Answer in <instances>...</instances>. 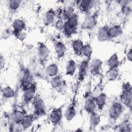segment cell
Segmentation results:
<instances>
[{"label": "cell", "mask_w": 132, "mask_h": 132, "mask_svg": "<svg viewBox=\"0 0 132 132\" xmlns=\"http://www.w3.org/2000/svg\"><path fill=\"white\" fill-rule=\"evenodd\" d=\"M79 25V15L75 12L68 20L64 21L62 24V31L67 38L72 37L78 31Z\"/></svg>", "instance_id": "6da1fadb"}, {"label": "cell", "mask_w": 132, "mask_h": 132, "mask_svg": "<svg viewBox=\"0 0 132 132\" xmlns=\"http://www.w3.org/2000/svg\"><path fill=\"white\" fill-rule=\"evenodd\" d=\"M119 101L122 105L129 109H131L132 104V89L129 82H124L121 86V92L119 95Z\"/></svg>", "instance_id": "7a4b0ae2"}, {"label": "cell", "mask_w": 132, "mask_h": 132, "mask_svg": "<svg viewBox=\"0 0 132 132\" xmlns=\"http://www.w3.org/2000/svg\"><path fill=\"white\" fill-rule=\"evenodd\" d=\"M18 81L20 89L24 91L25 89L30 86L35 81L34 76L28 68H22L19 73Z\"/></svg>", "instance_id": "3957f363"}, {"label": "cell", "mask_w": 132, "mask_h": 132, "mask_svg": "<svg viewBox=\"0 0 132 132\" xmlns=\"http://www.w3.org/2000/svg\"><path fill=\"white\" fill-rule=\"evenodd\" d=\"M98 18V11L97 10L86 14L81 25V29L86 30L93 29L97 24Z\"/></svg>", "instance_id": "277c9868"}, {"label": "cell", "mask_w": 132, "mask_h": 132, "mask_svg": "<svg viewBox=\"0 0 132 132\" xmlns=\"http://www.w3.org/2000/svg\"><path fill=\"white\" fill-rule=\"evenodd\" d=\"M90 61V60L85 59L82 60L78 65L76 78L77 87L80 86V85L84 81L89 73Z\"/></svg>", "instance_id": "5b68a950"}, {"label": "cell", "mask_w": 132, "mask_h": 132, "mask_svg": "<svg viewBox=\"0 0 132 132\" xmlns=\"http://www.w3.org/2000/svg\"><path fill=\"white\" fill-rule=\"evenodd\" d=\"M33 113L38 118L44 116L46 113V108L45 102L41 97L37 95L32 101Z\"/></svg>", "instance_id": "8992f818"}, {"label": "cell", "mask_w": 132, "mask_h": 132, "mask_svg": "<svg viewBox=\"0 0 132 132\" xmlns=\"http://www.w3.org/2000/svg\"><path fill=\"white\" fill-rule=\"evenodd\" d=\"M37 57L39 63L44 65L48 60L50 55V50L43 42L39 41L37 43Z\"/></svg>", "instance_id": "52a82bcc"}, {"label": "cell", "mask_w": 132, "mask_h": 132, "mask_svg": "<svg viewBox=\"0 0 132 132\" xmlns=\"http://www.w3.org/2000/svg\"><path fill=\"white\" fill-rule=\"evenodd\" d=\"M124 106L119 101L112 103L108 110V117L110 120L114 122L118 120L123 113Z\"/></svg>", "instance_id": "ba28073f"}, {"label": "cell", "mask_w": 132, "mask_h": 132, "mask_svg": "<svg viewBox=\"0 0 132 132\" xmlns=\"http://www.w3.org/2000/svg\"><path fill=\"white\" fill-rule=\"evenodd\" d=\"M63 107L64 105H62L51 111L48 116V120L53 126L56 127L61 124L64 116Z\"/></svg>", "instance_id": "9c48e42d"}, {"label": "cell", "mask_w": 132, "mask_h": 132, "mask_svg": "<svg viewBox=\"0 0 132 132\" xmlns=\"http://www.w3.org/2000/svg\"><path fill=\"white\" fill-rule=\"evenodd\" d=\"M51 87L61 94H64L67 91V85L65 80L60 74L52 77L50 80Z\"/></svg>", "instance_id": "30bf717a"}, {"label": "cell", "mask_w": 132, "mask_h": 132, "mask_svg": "<svg viewBox=\"0 0 132 132\" xmlns=\"http://www.w3.org/2000/svg\"><path fill=\"white\" fill-rule=\"evenodd\" d=\"M37 84L35 81L23 91L22 103L24 106H26L32 102L37 95Z\"/></svg>", "instance_id": "8fae6325"}, {"label": "cell", "mask_w": 132, "mask_h": 132, "mask_svg": "<svg viewBox=\"0 0 132 132\" xmlns=\"http://www.w3.org/2000/svg\"><path fill=\"white\" fill-rule=\"evenodd\" d=\"M77 100L76 94L74 95L71 103L67 106L65 110L64 111V117L68 122L72 121L77 114Z\"/></svg>", "instance_id": "7c38bea8"}, {"label": "cell", "mask_w": 132, "mask_h": 132, "mask_svg": "<svg viewBox=\"0 0 132 132\" xmlns=\"http://www.w3.org/2000/svg\"><path fill=\"white\" fill-rule=\"evenodd\" d=\"M79 11L85 14H87L91 12V10L97 4V1L93 0H81L75 1Z\"/></svg>", "instance_id": "4fadbf2b"}, {"label": "cell", "mask_w": 132, "mask_h": 132, "mask_svg": "<svg viewBox=\"0 0 132 132\" xmlns=\"http://www.w3.org/2000/svg\"><path fill=\"white\" fill-rule=\"evenodd\" d=\"M103 62L99 58L91 59L89 63V73L92 76L102 75Z\"/></svg>", "instance_id": "5bb4252c"}, {"label": "cell", "mask_w": 132, "mask_h": 132, "mask_svg": "<svg viewBox=\"0 0 132 132\" xmlns=\"http://www.w3.org/2000/svg\"><path fill=\"white\" fill-rule=\"evenodd\" d=\"M54 47L57 58L60 60L64 58L67 53V47L61 41L55 40L54 42Z\"/></svg>", "instance_id": "9a60e30c"}, {"label": "cell", "mask_w": 132, "mask_h": 132, "mask_svg": "<svg viewBox=\"0 0 132 132\" xmlns=\"http://www.w3.org/2000/svg\"><path fill=\"white\" fill-rule=\"evenodd\" d=\"M56 11L53 8L48 9L44 14L43 16V24L47 27L54 24L56 19Z\"/></svg>", "instance_id": "2e32d148"}, {"label": "cell", "mask_w": 132, "mask_h": 132, "mask_svg": "<svg viewBox=\"0 0 132 132\" xmlns=\"http://www.w3.org/2000/svg\"><path fill=\"white\" fill-rule=\"evenodd\" d=\"M38 118L32 113L30 114H26L20 125L23 130H25L30 128L34 122Z\"/></svg>", "instance_id": "e0dca14e"}, {"label": "cell", "mask_w": 132, "mask_h": 132, "mask_svg": "<svg viewBox=\"0 0 132 132\" xmlns=\"http://www.w3.org/2000/svg\"><path fill=\"white\" fill-rule=\"evenodd\" d=\"M123 33L122 27L120 24H114L111 26H109L108 35L109 39H114L121 36Z\"/></svg>", "instance_id": "ac0fdd59"}, {"label": "cell", "mask_w": 132, "mask_h": 132, "mask_svg": "<svg viewBox=\"0 0 132 132\" xmlns=\"http://www.w3.org/2000/svg\"><path fill=\"white\" fill-rule=\"evenodd\" d=\"M84 43L80 39H75L71 41V46L74 54L77 56H81Z\"/></svg>", "instance_id": "d6986e66"}, {"label": "cell", "mask_w": 132, "mask_h": 132, "mask_svg": "<svg viewBox=\"0 0 132 132\" xmlns=\"http://www.w3.org/2000/svg\"><path fill=\"white\" fill-rule=\"evenodd\" d=\"M108 28L109 26L105 25L98 29L96 33V38L98 42H105L110 40L108 35Z\"/></svg>", "instance_id": "ffe728a7"}, {"label": "cell", "mask_w": 132, "mask_h": 132, "mask_svg": "<svg viewBox=\"0 0 132 132\" xmlns=\"http://www.w3.org/2000/svg\"><path fill=\"white\" fill-rule=\"evenodd\" d=\"M101 122V117L100 114L95 111L89 114V128L92 130L95 129Z\"/></svg>", "instance_id": "44dd1931"}, {"label": "cell", "mask_w": 132, "mask_h": 132, "mask_svg": "<svg viewBox=\"0 0 132 132\" xmlns=\"http://www.w3.org/2000/svg\"><path fill=\"white\" fill-rule=\"evenodd\" d=\"M26 114L24 110L14 109L11 116V120L12 123L15 125H20Z\"/></svg>", "instance_id": "7402d4cb"}, {"label": "cell", "mask_w": 132, "mask_h": 132, "mask_svg": "<svg viewBox=\"0 0 132 132\" xmlns=\"http://www.w3.org/2000/svg\"><path fill=\"white\" fill-rule=\"evenodd\" d=\"M84 109L86 113L89 115L95 111L97 109L96 105L95 102L94 98L90 96L88 98L86 99L84 105Z\"/></svg>", "instance_id": "603a6c76"}, {"label": "cell", "mask_w": 132, "mask_h": 132, "mask_svg": "<svg viewBox=\"0 0 132 132\" xmlns=\"http://www.w3.org/2000/svg\"><path fill=\"white\" fill-rule=\"evenodd\" d=\"M77 68V65L76 61L72 58L69 59L67 61L65 65V74L67 76H73L75 74Z\"/></svg>", "instance_id": "cb8c5ba5"}, {"label": "cell", "mask_w": 132, "mask_h": 132, "mask_svg": "<svg viewBox=\"0 0 132 132\" xmlns=\"http://www.w3.org/2000/svg\"><path fill=\"white\" fill-rule=\"evenodd\" d=\"M12 31H25L27 28V25L25 21L20 18L15 19L12 23Z\"/></svg>", "instance_id": "d4e9b609"}, {"label": "cell", "mask_w": 132, "mask_h": 132, "mask_svg": "<svg viewBox=\"0 0 132 132\" xmlns=\"http://www.w3.org/2000/svg\"><path fill=\"white\" fill-rule=\"evenodd\" d=\"M94 98L97 109L102 111L105 108L107 101V95L105 92H102Z\"/></svg>", "instance_id": "484cf974"}, {"label": "cell", "mask_w": 132, "mask_h": 132, "mask_svg": "<svg viewBox=\"0 0 132 132\" xmlns=\"http://www.w3.org/2000/svg\"><path fill=\"white\" fill-rule=\"evenodd\" d=\"M59 68L58 65L55 62H52L48 64L45 68L46 75L52 78L59 74Z\"/></svg>", "instance_id": "4316f807"}, {"label": "cell", "mask_w": 132, "mask_h": 132, "mask_svg": "<svg viewBox=\"0 0 132 132\" xmlns=\"http://www.w3.org/2000/svg\"><path fill=\"white\" fill-rule=\"evenodd\" d=\"M120 61L117 53L112 54L108 59L107 64L109 69H117L119 68Z\"/></svg>", "instance_id": "83f0119b"}, {"label": "cell", "mask_w": 132, "mask_h": 132, "mask_svg": "<svg viewBox=\"0 0 132 132\" xmlns=\"http://www.w3.org/2000/svg\"><path fill=\"white\" fill-rule=\"evenodd\" d=\"M120 75L119 68L108 69L105 74V78L108 81H113L116 80Z\"/></svg>", "instance_id": "f1b7e54d"}, {"label": "cell", "mask_w": 132, "mask_h": 132, "mask_svg": "<svg viewBox=\"0 0 132 132\" xmlns=\"http://www.w3.org/2000/svg\"><path fill=\"white\" fill-rule=\"evenodd\" d=\"M1 94L4 100H9L15 96V92L12 87L9 86H6L2 88Z\"/></svg>", "instance_id": "f546056e"}, {"label": "cell", "mask_w": 132, "mask_h": 132, "mask_svg": "<svg viewBox=\"0 0 132 132\" xmlns=\"http://www.w3.org/2000/svg\"><path fill=\"white\" fill-rule=\"evenodd\" d=\"M93 54V48L91 44L89 43H86L84 44L82 55L85 57V59L89 60H91Z\"/></svg>", "instance_id": "4dcf8cb0"}, {"label": "cell", "mask_w": 132, "mask_h": 132, "mask_svg": "<svg viewBox=\"0 0 132 132\" xmlns=\"http://www.w3.org/2000/svg\"><path fill=\"white\" fill-rule=\"evenodd\" d=\"M103 79L101 78L98 82L94 87L93 89L91 92V96L95 98L101 93L103 92L104 85L103 84Z\"/></svg>", "instance_id": "1f68e13d"}, {"label": "cell", "mask_w": 132, "mask_h": 132, "mask_svg": "<svg viewBox=\"0 0 132 132\" xmlns=\"http://www.w3.org/2000/svg\"><path fill=\"white\" fill-rule=\"evenodd\" d=\"M74 13L75 11L74 7L72 5L67 6L62 9L61 19H62L64 21H65L70 16H71Z\"/></svg>", "instance_id": "d6a6232c"}, {"label": "cell", "mask_w": 132, "mask_h": 132, "mask_svg": "<svg viewBox=\"0 0 132 132\" xmlns=\"http://www.w3.org/2000/svg\"><path fill=\"white\" fill-rule=\"evenodd\" d=\"M22 1L20 0H10L8 1V8L10 12H15L20 7Z\"/></svg>", "instance_id": "836d02e7"}, {"label": "cell", "mask_w": 132, "mask_h": 132, "mask_svg": "<svg viewBox=\"0 0 132 132\" xmlns=\"http://www.w3.org/2000/svg\"><path fill=\"white\" fill-rule=\"evenodd\" d=\"M117 131H131V124L128 119L124 120L119 125L117 126Z\"/></svg>", "instance_id": "e575fe53"}, {"label": "cell", "mask_w": 132, "mask_h": 132, "mask_svg": "<svg viewBox=\"0 0 132 132\" xmlns=\"http://www.w3.org/2000/svg\"><path fill=\"white\" fill-rule=\"evenodd\" d=\"M12 34L14 36V37L20 41H24V40L27 37V34L25 31H12Z\"/></svg>", "instance_id": "d590c367"}, {"label": "cell", "mask_w": 132, "mask_h": 132, "mask_svg": "<svg viewBox=\"0 0 132 132\" xmlns=\"http://www.w3.org/2000/svg\"><path fill=\"white\" fill-rule=\"evenodd\" d=\"M126 58L129 62H131L132 60V49L130 48L126 53Z\"/></svg>", "instance_id": "8d00e7d4"}, {"label": "cell", "mask_w": 132, "mask_h": 132, "mask_svg": "<svg viewBox=\"0 0 132 132\" xmlns=\"http://www.w3.org/2000/svg\"><path fill=\"white\" fill-rule=\"evenodd\" d=\"M5 64V60L4 58V57L1 55V59H0V65H1V69H2L4 67V65Z\"/></svg>", "instance_id": "74e56055"}]
</instances>
